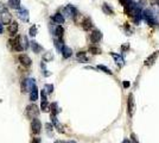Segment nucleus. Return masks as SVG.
Masks as SVG:
<instances>
[{
    "instance_id": "bb28decb",
    "label": "nucleus",
    "mask_w": 159,
    "mask_h": 143,
    "mask_svg": "<svg viewBox=\"0 0 159 143\" xmlns=\"http://www.w3.org/2000/svg\"><path fill=\"white\" fill-rule=\"evenodd\" d=\"M131 137H132V141H133V143H139V141H138V137H137V135H135V134H132V135H131Z\"/></svg>"
},
{
    "instance_id": "c756f323",
    "label": "nucleus",
    "mask_w": 159,
    "mask_h": 143,
    "mask_svg": "<svg viewBox=\"0 0 159 143\" xmlns=\"http://www.w3.org/2000/svg\"><path fill=\"white\" fill-rule=\"evenodd\" d=\"M124 86H125V87H128V86H130V82H125Z\"/></svg>"
},
{
    "instance_id": "c85d7f7f",
    "label": "nucleus",
    "mask_w": 159,
    "mask_h": 143,
    "mask_svg": "<svg viewBox=\"0 0 159 143\" xmlns=\"http://www.w3.org/2000/svg\"><path fill=\"white\" fill-rule=\"evenodd\" d=\"M2 31H4V27H2V23L0 21V35L2 33Z\"/></svg>"
},
{
    "instance_id": "b1692460",
    "label": "nucleus",
    "mask_w": 159,
    "mask_h": 143,
    "mask_svg": "<svg viewBox=\"0 0 159 143\" xmlns=\"http://www.w3.org/2000/svg\"><path fill=\"white\" fill-rule=\"evenodd\" d=\"M43 60L44 61H50V60H52V54L49 51V53H46V54H44L43 55Z\"/></svg>"
},
{
    "instance_id": "cd10ccee",
    "label": "nucleus",
    "mask_w": 159,
    "mask_h": 143,
    "mask_svg": "<svg viewBox=\"0 0 159 143\" xmlns=\"http://www.w3.org/2000/svg\"><path fill=\"white\" fill-rule=\"evenodd\" d=\"M32 143H40V139H39V137H36V139H33Z\"/></svg>"
},
{
    "instance_id": "6e6552de",
    "label": "nucleus",
    "mask_w": 159,
    "mask_h": 143,
    "mask_svg": "<svg viewBox=\"0 0 159 143\" xmlns=\"http://www.w3.org/2000/svg\"><path fill=\"white\" fill-rule=\"evenodd\" d=\"M18 29H19V25H18L17 21H11L8 24V26H7V31H8V33L11 36H15L17 32H18Z\"/></svg>"
},
{
    "instance_id": "473e14b6",
    "label": "nucleus",
    "mask_w": 159,
    "mask_h": 143,
    "mask_svg": "<svg viewBox=\"0 0 159 143\" xmlns=\"http://www.w3.org/2000/svg\"><path fill=\"white\" fill-rule=\"evenodd\" d=\"M67 143H76L75 141H69V142H67Z\"/></svg>"
},
{
    "instance_id": "ddd939ff",
    "label": "nucleus",
    "mask_w": 159,
    "mask_h": 143,
    "mask_svg": "<svg viewBox=\"0 0 159 143\" xmlns=\"http://www.w3.org/2000/svg\"><path fill=\"white\" fill-rule=\"evenodd\" d=\"M40 110H42L43 112L50 111V104H49L48 100H42V103H40Z\"/></svg>"
},
{
    "instance_id": "7c9ffc66",
    "label": "nucleus",
    "mask_w": 159,
    "mask_h": 143,
    "mask_svg": "<svg viewBox=\"0 0 159 143\" xmlns=\"http://www.w3.org/2000/svg\"><path fill=\"white\" fill-rule=\"evenodd\" d=\"M122 143H132V142H131L130 140H124V142H122Z\"/></svg>"
},
{
    "instance_id": "5701e85b",
    "label": "nucleus",
    "mask_w": 159,
    "mask_h": 143,
    "mask_svg": "<svg viewBox=\"0 0 159 143\" xmlns=\"http://www.w3.org/2000/svg\"><path fill=\"white\" fill-rule=\"evenodd\" d=\"M29 35H30L31 37H35V36L37 35V26H36V25H32V26L30 27V31H29Z\"/></svg>"
},
{
    "instance_id": "6ab92c4d",
    "label": "nucleus",
    "mask_w": 159,
    "mask_h": 143,
    "mask_svg": "<svg viewBox=\"0 0 159 143\" xmlns=\"http://www.w3.org/2000/svg\"><path fill=\"white\" fill-rule=\"evenodd\" d=\"M82 27L84 29V30H89L90 27H91V21H90V19H84L83 21H82Z\"/></svg>"
},
{
    "instance_id": "423d86ee",
    "label": "nucleus",
    "mask_w": 159,
    "mask_h": 143,
    "mask_svg": "<svg viewBox=\"0 0 159 143\" xmlns=\"http://www.w3.org/2000/svg\"><path fill=\"white\" fill-rule=\"evenodd\" d=\"M18 60H19V62H20V64L21 66H24V67H30L31 66V63H32V61H31V59L26 55V54H20L19 56H18Z\"/></svg>"
},
{
    "instance_id": "f03ea898",
    "label": "nucleus",
    "mask_w": 159,
    "mask_h": 143,
    "mask_svg": "<svg viewBox=\"0 0 159 143\" xmlns=\"http://www.w3.org/2000/svg\"><path fill=\"white\" fill-rule=\"evenodd\" d=\"M25 115H26V117L29 118V119H35V118H37L38 117V115H39V109H38V106L36 105V104H31V105H27L26 106V110H25Z\"/></svg>"
},
{
    "instance_id": "dca6fc26",
    "label": "nucleus",
    "mask_w": 159,
    "mask_h": 143,
    "mask_svg": "<svg viewBox=\"0 0 159 143\" xmlns=\"http://www.w3.org/2000/svg\"><path fill=\"white\" fill-rule=\"evenodd\" d=\"M157 56H158V51H156V53H153L146 61H145V64H152L153 63V61L157 59Z\"/></svg>"
},
{
    "instance_id": "f3484780",
    "label": "nucleus",
    "mask_w": 159,
    "mask_h": 143,
    "mask_svg": "<svg viewBox=\"0 0 159 143\" xmlns=\"http://www.w3.org/2000/svg\"><path fill=\"white\" fill-rule=\"evenodd\" d=\"M45 129H46V134L51 137V136L54 135V125H52L51 123H46V124H45Z\"/></svg>"
},
{
    "instance_id": "20e7f679",
    "label": "nucleus",
    "mask_w": 159,
    "mask_h": 143,
    "mask_svg": "<svg viewBox=\"0 0 159 143\" xmlns=\"http://www.w3.org/2000/svg\"><path fill=\"white\" fill-rule=\"evenodd\" d=\"M11 20H12V16H11L10 11L6 10V8H4V10L0 12V21L2 23V25H4V24H5V25H8V24L11 23Z\"/></svg>"
},
{
    "instance_id": "4be33fe9",
    "label": "nucleus",
    "mask_w": 159,
    "mask_h": 143,
    "mask_svg": "<svg viewBox=\"0 0 159 143\" xmlns=\"http://www.w3.org/2000/svg\"><path fill=\"white\" fill-rule=\"evenodd\" d=\"M44 91H45V93L51 94V93L54 92V86H52V85H50V84H46V85L44 86Z\"/></svg>"
},
{
    "instance_id": "2f4dec72",
    "label": "nucleus",
    "mask_w": 159,
    "mask_h": 143,
    "mask_svg": "<svg viewBox=\"0 0 159 143\" xmlns=\"http://www.w3.org/2000/svg\"><path fill=\"white\" fill-rule=\"evenodd\" d=\"M55 143H67V142H64V141H60V140H58V141H56Z\"/></svg>"
},
{
    "instance_id": "aec40b11",
    "label": "nucleus",
    "mask_w": 159,
    "mask_h": 143,
    "mask_svg": "<svg viewBox=\"0 0 159 143\" xmlns=\"http://www.w3.org/2000/svg\"><path fill=\"white\" fill-rule=\"evenodd\" d=\"M54 20H55L56 23H58V24H63V21H64V18L62 17V14H60V13H56V14L54 16Z\"/></svg>"
},
{
    "instance_id": "9d476101",
    "label": "nucleus",
    "mask_w": 159,
    "mask_h": 143,
    "mask_svg": "<svg viewBox=\"0 0 159 143\" xmlns=\"http://www.w3.org/2000/svg\"><path fill=\"white\" fill-rule=\"evenodd\" d=\"M38 97H39V93H38V88H37V86H35L31 91H30V100H32V102H36V100H38Z\"/></svg>"
},
{
    "instance_id": "9b49d317",
    "label": "nucleus",
    "mask_w": 159,
    "mask_h": 143,
    "mask_svg": "<svg viewBox=\"0 0 159 143\" xmlns=\"http://www.w3.org/2000/svg\"><path fill=\"white\" fill-rule=\"evenodd\" d=\"M7 5H8L10 8L19 10V8H20V0H8Z\"/></svg>"
},
{
    "instance_id": "2eb2a0df",
    "label": "nucleus",
    "mask_w": 159,
    "mask_h": 143,
    "mask_svg": "<svg viewBox=\"0 0 159 143\" xmlns=\"http://www.w3.org/2000/svg\"><path fill=\"white\" fill-rule=\"evenodd\" d=\"M62 53H63V57H64V59H68V57L71 56V49L68 48V47H63Z\"/></svg>"
},
{
    "instance_id": "a211bd4d",
    "label": "nucleus",
    "mask_w": 159,
    "mask_h": 143,
    "mask_svg": "<svg viewBox=\"0 0 159 143\" xmlns=\"http://www.w3.org/2000/svg\"><path fill=\"white\" fill-rule=\"evenodd\" d=\"M100 38H101L100 31H94V32L91 33V36H90V39H91V42H97Z\"/></svg>"
},
{
    "instance_id": "f257e3e1",
    "label": "nucleus",
    "mask_w": 159,
    "mask_h": 143,
    "mask_svg": "<svg viewBox=\"0 0 159 143\" xmlns=\"http://www.w3.org/2000/svg\"><path fill=\"white\" fill-rule=\"evenodd\" d=\"M35 86H36V81H35V79H32V78L24 79V80L20 82V90H21V93L30 92Z\"/></svg>"
},
{
    "instance_id": "412c9836",
    "label": "nucleus",
    "mask_w": 159,
    "mask_h": 143,
    "mask_svg": "<svg viewBox=\"0 0 159 143\" xmlns=\"http://www.w3.org/2000/svg\"><path fill=\"white\" fill-rule=\"evenodd\" d=\"M63 33H64V29H63L61 25H58V26L56 27V36H57L58 38H62Z\"/></svg>"
},
{
    "instance_id": "0eeeda50",
    "label": "nucleus",
    "mask_w": 159,
    "mask_h": 143,
    "mask_svg": "<svg viewBox=\"0 0 159 143\" xmlns=\"http://www.w3.org/2000/svg\"><path fill=\"white\" fill-rule=\"evenodd\" d=\"M18 18L20 19V20H23V21H29V19H30V16H29V11L26 10V8H24V7H20L19 10H18Z\"/></svg>"
},
{
    "instance_id": "7ed1b4c3",
    "label": "nucleus",
    "mask_w": 159,
    "mask_h": 143,
    "mask_svg": "<svg viewBox=\"0 0 159 143\" xmlns=\"http://www.w3.org/2000/svg\"><path fill=\"white\" fill-rule=\"evenodd\" d=\"M42 131V123L38 118H35L31 121V133L33 135H39Z\"/></svg>"
},
{
    "instance_id": "f8f14e48",
    "label": "nucleus",
    "mask_w": 159,
    "mask_h": 143,
    "mask_svg": "<svg viewBox=\"0 0 159 143\" xmlns=\"http://www.w3.org/2000/svg\"><path fill=\"white\" fill-rule=\"evenodd\" d=\"M31 49H32V51L36 53V54H38V53H40V51L43 50L42 45H39V44H38L37 42H35V41L31 42Z\"/></svg>"
},
{
    "instance_id": "a878e982",
    "label": "nucleus",
    "mask_w": 159,
    "mask_h": 143,
    "mask_svg": "<svg viewBox=\"0 0 159 143\" xmlns=\"http://www.w3.org/2000/svg\"><path fill=\"white\" fill-rule=\"evenodd\" d=\"M40 97H42V100H46V93L44 90L40 91Z\"/></svg>"
},
{
    "instance_id": "39448f33",
    "label": "nucleus",
    "mask_w": 159,
    "mask_h": 143,
    "mask_svg": "<svg viewBox=\"0 0 159 143\" xmlns=\"http://www.w3.org/2000/svg\"><path fill=\"white\" fill-rule=\"evenodd\" d=\"M8 45H10L13 50H15V51H23V48H21L20 42H19V37H15V38H13V39H10V41H8Z\"/></svg>"
},
{
    "instance_id": "4468645a",
    "label": "nucleus",
    "mask_w": 159,
    "mask_h": 143,
    "mask_svg": "<svg viewBox=\"0 0 159 143\" xmlns=\"http://www.w3.org/2000/svg\"><path fill=\"white\" fill-rule=\"evenodd\" d=\"M50 111H51V115L52 116H56L58 113V105H57V103L50 104Z\"/></svg>"
},
{
    "instance_id": "1a4fd4ad",
    "label": "nucleus",
    "mask_w": 159,
    "mask_h": 143,
    "mask_svg": "<svg viewBox=\"0 0 159 143\" xmlns=\"http://www.w3.org/2000/svg\"><path fill=\"white\" fill-rule=\"evenodd\" d=\"M127 110L130 116H133V111H134V100H133V96L130 94L128 96V100H127Z\"/></svg>"
},
{
    "instance_id": "393cba45",
    "label": "nucleus",
    "mask_w": 159,
    "mask_h": 143,
    "mask_svg": "<svg viewBox=\"0 0 159 143\" xmlns=\"http://www.w3.org/2000/svg\"><path fill=\"white\" fill-rule=\"evenodd\" d=\"M89 50H90L93 54H100V49H99V48H94V47H91Z\"/></svg>"
}]
</instances>
